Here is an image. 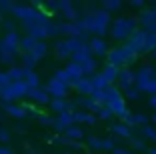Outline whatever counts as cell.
<instances>
[{
  "instance_id": "obj_16",
  "label": "cell",
  "mask_w": 156,
  "mask_h": 154,
  "mask_svg": "<svg viewBox=\"0 0 156 154\" xmlns=\"http://www.w3.org/2000/svg\"><path fill=\"white\" fill-rule=\"evenodd\" d=\"M90 84H92V88H94V90H106V88L110 86V84L104 80V76H102L100 72H94L90 76Z\"/></svg>"
},
{
  "instance_id": "obj_20",
  "label": "cell",
  "mask_w": 156,
  "mask_h": 154,
  "mask_svg": "<svg viewBox=\"0 0 156 154\" xmlns=\"http://www.w3.org/2000/svg\"><path fill=\"white\" fill-rule=\"evenodd\" d=\"M122 8V2L120 0H106V2H102V10L104 12H116V10H120Z\"/></svg>"
},
{
  "instance_id": "obj_11",
  "label": "cell",
  "mask_w": 156,
  "mask_h": 154,
  "mask_svg": "<svg viewBox=\"0 0 156 154\" xmlns=\"http://www.w3.org/2000/svg\"><path fill=\"white\" fill-rule=\"evenodd\" d=\"M112 132H114L118 138H124V140H130L134 136V132H132V128H128V126H124L122 122H114L112 124V128H110Z\"/></svg>"
},
{
  "instance_id": "obj_25",
  "label": "cell",
  "mask_w": 156,
  "mask_h": 154,
  "mask_svg": "<svg viewBox=\"0 0 156 154\" xmlns=\"http://www.w3.org/2000/svg\"><path fill=\"white\" fill-rule=\"evenodd\" d=\"M128 144H130V148H132V150H146V142H144L142 138H136V136L130 138Z\"/></svg>"
},
{
  "instance_id": "obj_10",
  "label": "cell",
  "mask_w": 156,
  "mask_h": 154,
  "mask_svg": "<svg viewBox=\"0 0 156 154\" xmlns=\"http://www.w3.org/2000/svg\"><path fill=\"white\" fill-rule=\"evenodd\" d=\"M68 86L70 84H66V82H60V80H56V78H52L50 84H48V90H50V94H54L56 98H64L66 92H68Z\"/></svg>"
},
{
  "instance_id": "obj_6",
  "label": "cell",
  "mask_w": 156,
  "mask_h": 154,
  "mask_svg": "<svg viewBox=\"0 0 156 154\" xmlns=\"http://www.w3.org/2000/svg\"><path fill=\"white\" fill-rule=\"evenodd\" d=\"M116 82L120 84V88H122L124 92L128 90V88L134 86V82H136V74L130 70V68H120L118 72V78H116Z\"/></svg>"
},
{
  "instance_id": "obj_8",
  "label": "cell",
  "mask_w": 156,
  "mask_h": 154,
  "mask_svg": "<svg viewBox=\"0 0 156 154\" xmlns=\"http://www.w3.org/2000/svg\"><path fill=\"white\" fill-rule=\"evenodd\" d=\"M136 22H138V26H142V30H148L152 24H156V10H148V8L140 10Z\"/></svg>"
},
{
  "instance_id": "obj_19",
  "label": "cell",
  "mask_w": 156,
  "mask_h": 154,
  "mask_svg": "<svg viewBox=\"0 0 156 154\" xmlns=\"http://www.w3.org/2000/svg\"><path fill=\"white\" fill-rule=\"evenodd\" d=\"M62 32H66L70 38H80L82 36V32H80V28L76 26V22H68L62 26Z\"/></svg>"
},
{
  "instance_id": "obj_4",
  "label": "cell",
  "mask_w": 156,
  "mask_h": 154,
  "mask_svg": "<svg viewBox=\"0 0 156 154\" xmlns=\"http://www.w3.org/2000/svg\"><path fill=\"white\" fill-rule=\"evenodd\" d=\"M134 74H136V82H134V86H136L140 92H142V88L146 86L152 78H156V72H154V66H152V64H144V66H140Z\"/></svg>"
},
{
  "instance_id": "obj_3",
  "label": "cell",
  "mask_w": 156,
  "mask_h": 154,
  "mask_svg": "<svg viewBox=\"0 0 156 154\" xmlns=\"http://www.w3.org/2000/svg\"><path fill=\"white\" fill-rule=\"evenodd\" d=\"M92 16V34L98 38H104L106 34H108V28H110V14L104 12V10H94V12H90Z\"/></svg>"
},
{
  "instance_id": "obj_18",
  "label": "cell",
  "mask_w": 156,
  "mask_h": 154,
  "mask_svg": "<svg viewBox=\"0 0 156 154\" xmlns=\"http://www.w3.org/2000/svg\"><path fill=\"white\" fill-rule=\"evenodd\" d=\"M96 66H98L96 58H88V60H84V62L80 64V68H82V74H84V78H86V74H94V72H96Z\"/></svg>"
},
{
  "instance_id": "obj_7",
  "label": "cell",
  "mask_w": 156,
  "mask_h": 154,
  "mask_svg": "<svg viewBox=\"0 0 156 154\" xmlns=\"http://www.w3.org/2000/svg\"><path fill=\"white\" fill-rule=\"evenodd\" d=\"M88 48H90V52H92V56H98V58H102V56H106L108 54V42L104 40V38H98V36H94L90 40V44H88Z\"/></svg>"
},
{
  "instance_id": "obj_27",
  "label": "cell",
  "mask_w": 156,
  "mask_h": 154,
  "mask_svg": "<svg viewBox=\"0 0 156 154\" xmlns=\"http://www.w3.org/2000/svg\"><path fill=\"white\" fill-rule=\"evenodd\" d=\"M134 116V126H148V122H150V118L146 116V114L138 112V114H132Z\"/></svg>"
},
{
  "instance_id": "obj_44",
  "label": "cell",
  "mask_w": 156,
  "mask_h": 154,
  "mask_svg": "<svg viewBox=\"0 0 156 154\" xmlns=\"http://www.w3.org/2000/svg\"><path fill=\"white\" fill-rule=\"evenodd\" d=\"M66 154H70V152H66Z\"/></svg>"
},
{
  "instance_id": "obj_39",
  "label": "cell",
  "mask_w": 156,
  "mask_h": 154,
  "mask_svg": "<svg viewBox=\"0 0 156 154\" xmlns=\"http://www.w3.org/2000/svg\"><path fill=\"white\" fill-rule=\"evenodd\" d=\"M148 104H150L152 108L156 110V94H154V96H150V100H148Z\"/></svg>"
},
{
  "instance_id": "obj_32",
  "label": "cell",
  "mask_w": 156,
  "mask_h": 154,
  "mask_svg": "<svg viewBox=\"0 0 156 154\" xmlns=\"http://www.w3.org/2000/svg\"><path fill=\"white\" fill-rule=\"evenodd\" d=\"M114 114H112V110L108 108V106H102L100 110H98V114H96V120L100 118V120H108V118H112Z\"/></svg>"
},
{
  "instance_id": "obj_26",
  "label": "cell",
  "mask_w": 156,
  "mask_h": 154,
  "mask_svg": "<svg viewBox=\"0 0 156 154\" xmlns=\"http://www.w3.org/2000/svg\"><path fill=\"white\" fill-rule=\"evenodd\" d=\"M56 54H58V58H70V52H68V48H66V42L62 40V42H58L56 44Z\"/></svg>"
},
{
  "instance_id": "obj_29",
  "label": "cell",
  "mask_w": 156,
  "mask_h": 154,
  "mask_svg": "<svg viewBox=\"0 0 156 154\" xmlns=\"http://www.w3.org/2000/svg\"><path fill=\"white\" fill-rule=\"evenodd\" d=\"M60 122L64 124L66 128H70L74 124V118H72V112H70V110H66V112H62L60 114Z\"/></svg>"
},
{
  "instance_id": "obj_1",
  "label": "cell",
  "mask_w": 156,
  "mask_h": 154,
  "mask_svg": "<svg viewBox=\"0 0 156 154\" xmlns=\"http://www.w3.org/2000/svg\"><path fill=\"white\" fill-rule=\"evenodd\" d=\"M136 60H138V54H134L126 44L114 46V48H110L108 54H106V64H112V66H116V68H128L130 64H134Z\"/></svg>"
},
{
  "instance_id": "obj_12",
  "label": "cell",
  "mask_w": 156,
  "mask_h": 154,
  "mask_svg": "<svg viewBox=\"0 0 156 154\" xmlns=\"http://www.w3.org/2000/svg\"><path fill=\"white\" fill-rule=\"evenodd\" d=\"M66 72H68V76H70V84H74V82H78V80L84 78L82 68H80V64H76V62H70L68 66H66Z\"/></svg>"
},
{
  "instance_id": "obj_22",
  "label": "cell",
  "mask_w": 156,
  "mask_h": 154,
  "mask_svg": "<svg viewBox=\"0 0 156 154\" xmlns=\"http://www.w3.org/2000/svg\"><path fill=\"white\" fill-rule=\"evenodd\" d=\"M154 48H156V34L146 32V34H144V50H146V52H152Z\"/></svg>"
},
{
  "instance_id": "obj_35",
  "label": "cell",
  "mask_w": 156,
  "mask_h": 154,
  "mask_svg": "<svg viewBox=\"0 0 156 154\" xmlns=\"http://www.w3.org/2000/svg\"><path fill=\"white\" fill-rule=\"evenodd\" d=\"M32 96H34L36 100H40V102H46V100H48V98H46V92H42V90H34Z\"/></svg>"
},
{
  "instance_id": "obj_30",
  "label": "cell",
  "mask_w": 156,
  "mask_h": 154,
  "mask_svg": "<svg viewBox=\"0 0 156 154\" xmlns=\"http://www.w3.org/2000/svg\"><path fill=\"white\" fill-rule=\"evenodd\" d=\"M124 96H126L128 100H140V96H142V92L138 90L136 86H132V88H128V90L124 92Z\"/></svg>"
},
{
  "instance_id": "obj_34",
  "label": "cell",
  "mask_w": 156,
  "mask_h": 154,
  "mask_svg": "<svg viewBox=\"0 0 156 154\" xmlns=\"http://www.w3.org/2000/svg\"><path fill=\"white\" fill-rule=\"evenodd\" d=\"M142 92H146V94H150V96H154V94H156V78H152V80L148 82L146 86L142 88Z\"/></svg>"
},
{
  "instance_id": "obj_41",
  "label": "cell",
  "mask_w": 156,
  "mask_h": 154,
  "mask_svg": "<svg viewBox=\"0 0 156 154\" xmlns=\"http://www.w3.org/2000/svg\"><path fill=\"white\" fill-rule=\"evenodd\" d=\"M152 56H154V58H156V48H154V50H152Z\"/></svg>"
},
{
  "instance_id": "obj_17",
  "label": "cell",
  "mask_w": 156,
  "mask_h": 154,
  "mask_svg": "<svg viewBox=\"0 0 156 154\" xmlns=\"http://www.w3.org/2000/svg\"><path fill=\"white\" fill-rule=\"evenodd\" d=\"M74 122H86V124H96V116L90 112H72Z\"/></svg>"
},
{
  "instance_id": "obj_5",
  "label": "cell",
  "mask_w": 156,
  "mask_h": 154,
  "mask_svg": "<svg viewBox=\"0 0 156 154\" xmlns=\"http://www.w3.org/2000/svg\"><path fill=\"white\" fill-rule=\"evenodd\" d=\"M144 34H146V32H144L142 28H138V30H134L132 34H130L128 42H126V46L132 50L134 54H138V56L146 52V50H144Z\"/></svg>"
},
{
  "instance_id": "obj_24",
  "label": "cell",
  "mask_w": 156,
  "mask_h": 154,
  "mask_svg": "<svg viewBox=\"0 0 156 154\" xmlns=\"http://www.w3.org/2000/svg\"><path fill=\"white\" fill-rule=\"evenodd\" d=\"M52 110L62 114V112H66V110H68V104H66L62 98H54V100H52Z\"/></svg>"
},
{
  "instance_id": "obj_2",
  "label": "cell",
  "mask_w": 156,
  "mask_h": 154,
  "mask_svg": "<svg viewBox=\"0 0 156 154\" xmlns=\"http://www.w3.org/2000/svg\"><path fill=\"white\" fill-rule=\"evenodd\" d=\"M134 30H138V22L134 16H122V18H116L110 22L108 32L112 34L114 40H128L130 34Z\"/></svg>"
},
{
  "instance_id": "obj_43",
  "label": "cell",
  "mask_w": 156,
  "mask_h": 154,
  "mask_svg": "<svg viewBox=\"0 0 156 154\" xmlns=\"http://www.w3.org/2000/svg\"><path fill=\"white\" fill-rule=\"evenodd\" d=\"M130 154H136V152H132V150H130Z\"/></svg>"
},
{
  "instance_id": "obj_9",
  "label": "cell",
  "mask_w": 156,
  "mask_h": 154,
  "mask_svg": "<svg viewBox=\"0 0 156 154\" xmlns=\"http://www.w3.org/2000/svg\"><path fill=\"white\" fill-rule=\"evenodd\" d=\"M104 106H108V108L112 110V114H114V116H118L120 120H122L124 116H126V114L130 112L128 108H126V102H124V98H116V100H108V102H106Z\"/></svg>"
},
{
  "instance_id": "obj_37",
  "label": "cell",
  "mask_w": 156,
  "mask_h": 154,
  "mask_svg": "<svg viewBox=\"0 0 156 154\" xmlns=\"http://www.w3.org/2000/svg\"><path fill=\"white\" fill-rule=\"evenodd\" d=\"M112 154H130L128 148H120V146H116L114 150H112Z\"/></svg>"
},
{
  "instance_id": "obj_21",
  "label": "cell",
  "mask_w": 156,
  "mask_h": 154,
  "mask_svg": "<svg viewBox=\"0 0 156 154\" xmlns=\"http://www.w3.org/2000/svg\"><path fill=\"white\" fill-rule=\"evenodd\" d=\"M140 134H142V140H156V128L152 126V124H148V126H142V130H140Z\"/></svg>"
},
{
  "instance_id": "obj_14",
  "label": "cell",
  "mask_w": 156,
  "mask_h": 154,
  "mask_svg": "<svg viewBox=\"0 0 156 154\" xmlns=\"http://www.w3.org/2000/svg\"><path fill=\"white\" fill-rule=\"evenodd\" d=\"M72 86L76 88L78 94H82V96H90L92 92H94V88H92V84H90V78H82V80L74 82Z\"/></svg>"
},
{
  "instance_id": "obj_15",
  "label": "cell",
  "mask_w": 156,
  "mask_h": 154,
  "mask_svg": "<svg viewBox=\"0 0 156 154\" xmlns=\"http://www.w3.org/2000/svg\"><path fill=\"white\" fill-rule=\"evenodd\" d=\"M88 58H92V52H90V48H88V44H84L78 52H74V54L70 56V60L76 62V64H82L84 60H88Z\"/></svg>"
},
{
  "instance_id": "obj_23",
  "label": "cell",
  "mask_w": 156,
  "mask_h": 154,
  "mask_svg": "<svg viewBox=\"0 0 156 154\" xmlns=\"http://www.w3.org/2000/svg\"><path fill=\"white\" fill-rule=\"evenodd\" d=\"M66 134H68V138H72L74 142L80 140V138H84L82 128H78V126H70V128H66Z\"/></svg>"
},
{
  "instance_id": "obj_36",
  "label": "cell",
  "mask_w": 156,
  "mask_h": 154,
  "mask_svg": "<svg viewBox=\"0 0 156 154\" xmlns=\"http://www.w3.org/2000/svg\"><path fill=\"white\" fill-rule=\"evenodd\" d=\"M34 52L42 56V54L46 52V44H44V42H40V44H36V46H34Z\"/></svg>"
},
{
  "instance_id": "obj_38",
  "label": "cell",
  "mask_w": 156,
  "mask_h": 154,
  "mask_svg": "<svg viewBox=\"0 0 156 154\" xmlns=\"http://www.w3.org/2000/svg\"><path fill=\"white\" fill-rule=\"evenodd\" d=\"M130 6H132V8H144V2H142V0H132Z\"/></svg>"
},
{
  "instance_id": "obj_42",
  "label": "cell",
  "mask_w": 156,
  "mask_h": 154,
  "mask_svg": "<svg viewBox=\"0 0 156 154\" xmlns=\"http://www.w3.org/2000/svg\"><path fill=\"white\" fill-rule=\"evenodd\" d=\"M152 122H154V124H156V114H154V118H152Z\"/></svg>"
},
{
  "instance_id": "obj_13",
  "label": "cell",
  "mask_w": 156,
  "mask_h": 154,
  "mask_svg": "<svg viewBox=\"0 0 156 154\" xmlns=\"http://www.w3.org/2000/svg\"><path fill=\"white\" fill-rule=\"evenodd\" d=\"M118 72H120V68L112 66V64H104V68H102V76H104V80L108 82V84H114L116 78H118Z\"/></svg>"
},
{
  "instance_id": "obj_28",
  "label": "cell",
  "mask_w": 156,
  "mask_h": 154,
  "mask_svg": "<svg viewBox=\"0 0 156 154\" xmlns=\"http://www.w3.org/2000/svg\"><path fill=\"white\" fill-rule=\"evenodd\" d=\"M64 14H66V18H68V20H72V22H78V12L74 10V6L70 4V2L64 6Z\"/></svg>"
},
{
  "instance_id": "obj_33",
  "label": "cell",
  "mask_w": 156,
  "mask_h": 154,
  "mask_svg": "<svg viewBox=\"0 0 156 154\" xmlns=\"http://www.w3.org/2000/svg\"><path fill=\"white\" fill-rule=\"evenodd\" d=\"M116 148V138H102V150H114Z\"/></svg>"
},
{
  "instance_id": "obj_31",
  "label": "cell",
  "mask_w": 156,
  "mask_h": 154,
  "mask_svg": "<svg viewBox=\"0 0 156 154\" xmlns=\"http://www.w3.org/2000/svg\"><path fill=\"white\" fill-rule=\"evenodd\" d=\"M88 146L94 150H102V138H98V136H88Z\"/></svg>"
},
{
  "instance_id": "obj_40",
  "label": "cell",
  "mask_w": 156,
  "mask_h": 154,
  "mask_svg": "<svg viewBox=\"0 0 156 154\" xmlns=\"http://www.w3.org/2000/svg\"><path fill=\"white\" fill-rule=\"evenodd\" d=\"M146 154H156V146H152V148H146Z\"/></svg>"
}]
</instances>
